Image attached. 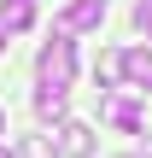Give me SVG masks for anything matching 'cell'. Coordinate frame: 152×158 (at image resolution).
Wrapping results in <instances>:
<instances>
[{
    "instance_id": "obj_11",
    "label": "cell",
    "mask_w": 152,
    "mask_h": 158,
    "mask_svg": "<svg viewBox=\"0 0 152 158\" xmlns=\"http://www.w3.org/2000/svg\"><path fill=\"white\" fill-rule=\"evenodd\" d=\"M141 158H152V129H146V135H141Z\"/></svg>"
},
{
    "instance_id": "obj_4",
    "label": "cell",
    "mask_w": 152,
    "mask_h": 158,
    "mask_svg": "<svg viewBox=\"0 0 152 158\" xmlns=\"http://www.w3.org/2000/svg\"><path fill=\"white\" fill-rule=\"evenodd\" d=\"M59 152L64 158H94V129L88 123H64L59 129Z\"/></svg>"
},
{
    "instance_id": "obj_7",
    "label": "cell",
    "mask_w": 152,
    "mask_h": 158,
    "mask_svg": "<svg viewBox=\"0 0 152 158\" xmlns=\"http://www.w3.org/2000/svg\"><path fill=\"white\" fill-rule=\"evenodd\" d=\"M18 158H59V141H53V135H23Z\"/></svg>"
},
{
    "instance_id": "obj_9",
    "label": "cell",
    "mask_w": 152,
    "mask_h": 158,
    "mask_svg": "<svg viewBox=\"0 0 152 158\" xmlns=\"http://www.w3.org/2000/svg\"><path fill=\"white\" fill-rule=\"evenodd\" d=\"M135 23H141V35L152 41V0H141V6H135Z\"/></svg>"
},
{
    "instance_id": "obj_8",
    "label": "cell",
    "mask_w": 152,
    "mask_h": 158,
    "mask_svg": "<svg viewBox=\"0 0 152 158\" xmlns=\"http://www.w3.org/2000/svg\"><path fill=\"white\" fill-rule=\"evenodd\" d=\"M35 111H41V117H64V94H59V88H41V94H35Z\"/></svg>"
},
{
    "instance_id": "obj_2",
    "label": "cell",
    "mask_w": 152,
    "mask_h": 158,
    "mask_svg": "<svg viewBox=\"0 0 152 158\" xmlns=\"http://www.w3.org/2000/svg\"><path fill=\"white\" fill-rule=\"evenodd\" d=\"M117 70L129 76V88H152V47H129V53H117Z\"/></svg>"
},
{
    "instance_id": "obj_13",
    "label": "cell",
    "mask_w": 152,
    "mask_h": 158,
    "mask_svg": "<svg viewBox=\"0 0 152 158\" xmlns=\"http://www.w3.org/2000/svg\"><path fill=\"white\" fill-rule=\"evenodd\" d=\"M0 135H6V111H0Z\"/></svg>"
},
{
    "instance_id": "obj_10",
    "label": "cell",
    "mask_w": 152,
    "mask_h": 158,
    "mask_svg": "<svg viewBox=\"0 0 152 158\" xmlns=\"http://www.w3.org/2000/svg\"><path fill=\"white\" fill-rule=\"evenodd\" d=\"M94 76H100V82H117V76H123V70H117V53H111V59H100V70H94Z\"/></svg>"
},
{
    "instance_id": "obj_3",
    "label": "cell",
    "mask_w": 152,
    "mask_h": 158,
    "mask_svg": "<svg viewBox=\"0 0 152 158\" xmlns=\"http://www.w3.org/2000/svg\"><path fill=\"white\" fill-rule=\"evenodd\" d=\"M105 18V0H70V12L59 18V35H76V29H94Z\"/></svg>"
},
{
    "instance_id": "obj_14",
    "label": "cell",
    "mask_w": 152,
    "mask_h": 158,
    "mask_svg": "<svg viewBox=\"0 0 152 158\" xmlns=\"http://www.w3.org/2000/svg\"><path fill=\"white\" fill-rule=\"evenodd\" d=\"M0 158H12V152H6V147H0Z\"/></svg>"
},
{
    "instance_id": "obj_12",
    "label": "cell",
    "mask_w": 152,
    "mask_h": 158,
    "mask_svg": "<svg viewBox=\"0 0 152 158\" xmlns=\"http://www.w3.org/2000/svg\"><path fill=\"white\" fill-rule=\"evenodd\" d=\"M0 53H6V29H0Z\"/></svg>"
},
{
    "instance_id": "obj_6",
    "label": "cell",
    "mask_w": 152,
    "mask_h": 158,
    "mask_svg": "<svg viewBox=\"0 0 152 158\" xmlns=\"http://www.w3.org/2000/svg\"><path fill=\"white\" fill-rule=\"evenodd\" d=\"M100 111H105L117 129H141V106H135V100H105Z\"/></svg>"
},
{
    "instance_id": "obj_1",
    "label": "cell",
    "mask_w": 152,
    "mask_h": 158,
    "mask_svg": "<svg viewBox=\"0 0 152 158\" xmlns=\"http://www.w3.org/2000/svg\"><path fill=\"white\" fill-rule=\"evenodd\" d=\"M35 70H41V88H70V76H76V47H70V35H53L47 47H41V59H35Z\"/></svg>"
},
{
    "instance_id": "obj_5",
    "label": "cell",
    "mask_w": 152,
    "mask_h": 158,
    "mask_svg": "<svg viewBox=\"0 0 152 158\" xmlns=\"http://www.w3.org/2000/svg\"><path fill=\"white\" fill-rule=\"evenodd\" d=\"M35 23V0H0V29L6 35H23Z\"/></svg>"
}]
</instances>
